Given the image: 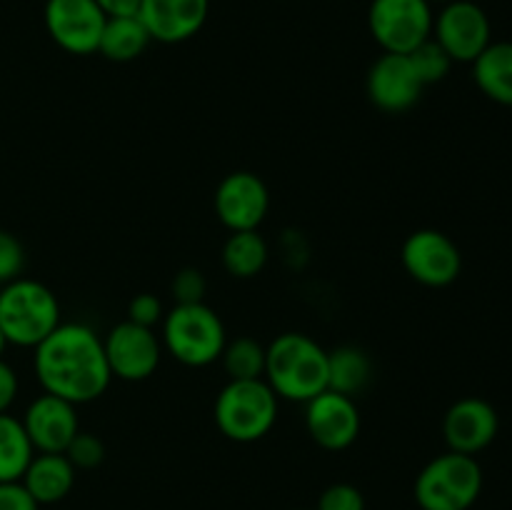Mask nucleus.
I'll use <instances>...</instances> for the list:
<instances>
[{"instance_id":"16","label":"nucleus","mask_w":512,"mask_h":510,"mask_svg":"<svg viewBox=\"0 0 512 510\" xmlns=\"http://www.w3.org/2000/svg\"><path fill=\"white\" fill-rule=\"evenodd\" d=\"M500 428L498 413L483 398H460L448 408L443 418V438L448 450L475 455L488 448Z\"/></svg>"},{"instance_id":"15","label":"nucleus","mask_w":512,"mask_h":510,"mask_svg":"<svg viewBox=\"0 0 512 510\" xmlns=\"http://www.w3.org/2000/svg\"><path fill=\"white\" fill-rule=\"evenodd\" d=\"M78 405L58 398V395L43 393L25 408L23 428L28 433L30 445L35 453H65L70 440L78 435Z\"/></svg>"},{"instance_id":"1","label":"nucleus","mask_w":512,"mask_h":510,"mask_svg":"<svg viewBox=\"0 0 512 510\" xmlns=\"http://www.w3.org/2000/svg\"><path fill=\"white\" fill-rule=\"evenodd\" d=\"M33 350V368L43 393L73 405L98 400L113 380L103 338L83 323H60Z\"/></svg>"},{"instance_id":"3","label":"nucleus","mask_w":512,"mask_h":510,"mask_svg":"<svg viewBox=\"0 0 512 510\" xmlns=\"http://www.w3.org/2000/svg\"><path fill=\"white\" fill-rule=\"evenodd\" d=\"M160 325L163 350L188 368L213 365L228 343L223 320L205 303H175Z\"/></svg>"},{"instance_id":"2","label":"nucleus","mask_w":512,"mask_h":510,"mask_svg":"<svg viewBox=\"0 0 512 510\" xmlns=\"http://www.w3.org/2000/svg\"><path fill=\"white\" fill-rule=\"evenodd\" d=\"M265 383L280 400L308 403L328 390V350L305 333H283L265 348Z\"/></svg>"},{"instance_id":"35","label":"nucleus","mask_w":512,"mask_h":510,"mask_svg":"<svg viewBox=\"0 0 512 510\" xmlns=\"http://www.w3.org/2000/svg\"><path fill=\"white\" fill-rule=\"evenodd\" d=\"M428 3H430V5H435V3L445 5V3H453V0H428Z\"/></svg>"},{"instance_id":"5","label":"nucleus","mask_w":512,"mask_h":510,"mask_svg":"<svg viewBox=\"0 0 512 510\" xmlns=\"http://www.w3.org/2000/svg\"><path fill=\"white\" fill-rule=\"evenodd\" d=\"M280 398L265 378L228 380L215 398V425L233 443H255L273 430Z\"/></svg>"},{"instance_id":"36","label":"nucleus","mask_w":512,"mask_h":510,"mask_svg":"<svg viewBox=\"0 0 512 510\" xmlns=\"http://www.w3.org/2000/svg\"><path fill=\"white\" fill-rule=\"evenodd\" d=\"M298 510H308V508H298Z\"/></svg>"},{"instance_id":"13","label":"nucleus","mask_w":512,"mask_h":510,"mask_svg":"<svg viewBox=\"0 0 512 510\" xmlns=\"http://www.w3.org/2000/svg\"><path fill=\"white\" fill-rule=\"evenodd\" d=\"M305 430L315 445L338 453L350 448L360 435V410L355 398L323 390L305 403Z\"/></svg>"},{"instance_id":"20","label":"nucleus","mask_w":512,"mask_h":510,"mask_svg":"<svg viewBox=\"0 0 512 510\" xmlns=\"http://www.w3.org/2000/svg\"><path fill=\"white\" fill-rule=\"evenodd\" d=\"M150 43H153V38H150L148 28H145L138 15L108 18L103 35H100L98 53L103 58L113 60V63H130V60L140 58Z\"/></svg>"},{"instance_id":"34","label":"nucleus","mask_w":512,"mask_h":510,"mask_svg":"<svg viewBox=\"0 0 512 510\" xmlns=\"http://www.w3.org/2000/svg\"><path fill=\"white\" fill-rule=\"evenodd\" d=\"M5 335H3V330H0V358H3V350H5Z\"/></svg>"},{"instance_id":"7","label":"nucleus","mask_w":512,"mask_h":510,"mask_svg":"<svg viewBox=\"0 0 512 510\" xmlns=\"http://www.w3.org/2000/svg\"><path fill=\"white\" fill-rule=\"evenodd\" d=\"M433 20L428 0H370L368 28L383 53H413L433 38Z\"/></svg>"},{"instance_id":"27","label":"nucleus","mask_w":512,"mask_h":510,"mask_svg":"<svg viewBox=\"0 0 512 510\" xmlns=\"http://www.w3.org/2000/svg\"><path fill=\"white\" fill-rule=\"evenodd\" d=\"M25 268V248L13 233L0 228V285L20 278Z\"/></svg>"},{"instance_id":"32","label":"nucleus","mask_w":512,"mask_h":510,"mask_svg":"<svg viewBox=\"0 0 512 510\" xmlns=\"http://www.w3.org/2000/svg\"><path fill=\"white\" fill-rule=\"evenodd\" d=\"M18 373L0 358V413H8L10 405L18 398Z\"/></svg>"},{"instance_id":"6","label":"nucleus","mask_w":512,"mask_h":510,"mask_svg":"<svg viewBox=\"0 0 512 510\" xmlns=\"http://www.w3.org/2000/svg\"><path fill=\"white\" fill-rule=\"evenodd\" d=\"M483 493V468L475 455L448 453L430 460L415 478L420 510H470Z\"/></svg>"},{"instance_id":"30","label":"nucleus","mask_w":512,"mask_h":510,"mask_svg":"<svg viewBox=\"0 0 512 510\" xmlns=\"http://www.w3.org/2000/svg\"><path fill=\"white\" fill-rule=\"evenodd\" d=\"M163 303L155 298L153 293H140L135 295L128 303V320L130 323L145 325V328H153V325L163 323Z\"/></svg>"},{"instance_id":"33","label":"nucleus","mask_w":512,"mask_h":510,"mask_svg":"<svg viewBox=\"0 0 512 510\" xmlns=\"http://www.w3.org/2000/svg\"><path fill=\"white\" fill-rule=\"evenodd\" d=\"M95 3L108 18H128V15H138L143 0H95Z\"/></svg>"},{"instance_id":"28","label":"nucleus","mask_w":512,"mask_h":510,"mask_svg":"<svg viewBox=\"0 0 512 510\" xmlns=\"http://www.w3.org/2000/svg\"><path fill=\"white\" fill-rule=\"evenodd\" d=\"M170 293H173L175 303H205V293H208L205 275L198 268L178 270L170 283Z\"/></svg>"},{"instance_id":"26","label":"nucleus","mask_w":512,"mask_h":510,"mask_svg":"<svg viewBox=\"0 0 512 510\" xmlns=\"http://www.w3.org/2000/svg\"><path fill=\"white\" fill-rule=\"evenodd\" d=\"M65 458L75 465V470H93L105 460V445L98 435L78 430V435L65 448Z\"/></svg>"},{"instance_id":"11","label":"nucleus","mask_w":512,"mask_h":510,"mask_svg":"<svg viewBox=\"0 0 512 510\" xmlns=\"http://www.w3.org/2000/svg\"><path fill=\"white\" fill-rule=\"evenodd\" d=\"M105 358H108L113 378L125 383H140L148 380L158 370L163 358V343L153 328L123 320L103 338Z\"/></svg>"},{"instance_id":"31","label":"nucleus","mask_w":512,"mask_h":510,"mask_svg":"<svg viewBox=\"0 0 512 510\" xmlns=\"http://www.w3.org/2000/svg\"><path fill=\"white\" fill-rule=\"evenodd\" d=\"M40 505L35 503L33 495L25 490L20 480L13 483H0V510H38Z\"/></svg>"},{"instance_id":"4","label":"nucleus","mask_w":512,"mask_h":510,"mask_svg":"<svg viewBox=\"0 0 512 510\" xmlns=\"http://www.w3.org/2000/svg\"><path fill=\"white\" fill-rule=\"evenodd\" d=\"M60 323V303L48 285L15 278L0 288V330L8 345L35 348Z\"/></svg>"},{"instance_id":"29","label":"nucleus","mask_w":512,"mask_h":510,"mask_svg":"<svg viewBox=\"0 0 512 510\" xmlns=\"http://www.w3.org/2000/svg\"><path fill=\"white\" fill-rule=\"evenodd\" d=\"M315 510H365V498L355 485L333 483L320 493Z\"/></svg>"},{"instance_id":"8","label":"nucleus","mask_w":512,"mask_h":510,"mask_svg":"<svg viewBox=\"0 0 512 510\" xmlns=\"http://www.w3.org/2000/svg\"><path fill=\"white\" fill-rule=\"evenodd\" d=\"M400 260L405 273L425 288H445L455 283L463 270V255L455 240L435 228L410 233L400 250Z\"/></svg>"},{"instance_id":"21","label":"nucleus","mask_w":512,"mask_h":510,"mask_svg":"<svg viewBox=\"0 0 512 510\" xmlns=\"http://www.w3.org/2000/svg\"><path fill=\"white\" fill-rule=\"evenodd\" d=\"M373 378V360L358 345H340L328 353V388L355 398Z\"/></svg>"},{"instance_id":"9","label":"nucleus","mask_w":512,"mask_h":510,"mask_svg":"<svg viewBox=\"0 0 512 510\" xmlns=\"http://www.w3.org/2000/svg\"><path fill=\"white\" fill-rule=\"evenodd\" d=\"M433 40L453 63H473L493 43L488 13L473 0L445 3L433 20Z\"/></svg>"},{"instance_id":"24","label":"nucleus","mask_w":512,"mask_h":510,"mask_svg":"<svg viewBox=\"0 0 512 510\" xmlns=\"http://www.w3.org/2000/svg\"><path fill=\"white\" fill-rule=\"evenodd\" d=\"M220 360L230 380H253L265 375V345L255 338H235L233 343H225Z\"/></svg>"},{"instance_id":"22","label":"nucleus","mask_w":512,"mask_h":510,"mask_svg":"<svg viewBox=\"0 0 512 510\" xmlns=\"http://www.w3.org/2000/svg\"><path fill=\"white\" fill-rule=\"evenodd\" d=\"M268 255V243L258 230H238L225 240L220 260H223V268L228 270V275L248 280L265 268Z\"/></svg>"},{"instance_id":"12","label":"nucleus","mask_w":512,"mask_h":510,"mask_svg":"<svg viewBox=\"0 0 512 510\" xmlns=\"http://www.w3.org/2000/svg\"><path fill=\"white\" fill-rule=\"evenodd\" d=\"M215 215L230 230H258L270 208L268 185L250 170H235L225 175L215 188Z\"/></svg>"},{"instance_id":"19","label":"nucleus","mask_w":512,"mask_h":510,"mask_svg":"<svg viewBox=\"0 0 512 510\" xmlns=\"http://www.w3.org/2000/svg\"><path fill=\"white\" fill-rule=\"evenodd\" d=\"M473 80L485 98L512 108V43H490L473 60Z\"/></svg>"},{"instance_id":"17","label":"nucleus","mask_w":512,"mask_h":510,"mask_svg":"<svg viewBox=\"0 0 512 510\" xmlns=\"http://www.w3.org/2000/svg\"><path fill=\"white\" fill-rule=\"evenodd\" d=\"M210 0H143L138 18L148 28L150 38L158 43H185L208 20Z\"/></svg>"},{"instance_id":"25","label":"nucleus","mask_w":512,"mask_h":510,"mask_svg":"<svg viewBox=\"0 0 512 510\" xmlns=\"http://www.w3.org/2000/svg\"><path fill=\"white\" fill-rule=\"evenodd\" d=\"M408 58H410V63H413L415 73H418L420 83L423 85L440 83V80L450 73V68H453V60H450V55L445 53V50L440 48L433 38L425 40L423 45H418L413 53H408Z\"/></svg>"},{"instance_id":"23","label":"nucleus","mask_w":512,"mask_h":510,"mask_svg":"<svg viewBox=\"0 0 512 510\" xmlns=\"http://www.w3.org/2000/svg\"><path fill=\"white\" fill-rule=\"evenodd\" d=\"M33 455L35 450L23 423L15 415L0 413V483H13L23 478Z\"/></svg>"},{"instance_id":"14","label":"nucleus","mask_w":512,"mask_h":510,"mask_svg":"<svg viewBox=\"0 0 512 510\" xmlns=\"http://www.w3.org/2000/svg\"><path fill=\"white\" fill-rule=\"evenodd\" d=\"M425 85L420 83L408 55L383 53L368 70L365 93L368 100L383 113H405L413 108L423 95Z\"/></svg>"},{"instance_id":"10","label":"nucleus","mask_w":512,"mask_h":510,"mask_svg":"<svg viewBox=\"0 0 512 510\" xmlns=\"http://www.w3.org/2000/svg\"><path fill=\"white\" fill-rule=\"evenodd\" d=\"M45 30L60 50L70 55L98 53L108 15L95 0H48L43 10Z\"/></svg>"},{"instance_id":"18","label":"nucleus","mask_w":512,"mask_h":510,"mask_svg":"<svg viewBox=\"0 0 512 510\" xmlns=\"http://www.w3.org/2000/svg\"><path fill=\"white\" fill-rule=\"evenodd\" d=\"M75 465L65 458V453H38L25 468L20 483L25 485L38 505H53L68 498L75 485Z\"/></svg>"}]
</instances>
